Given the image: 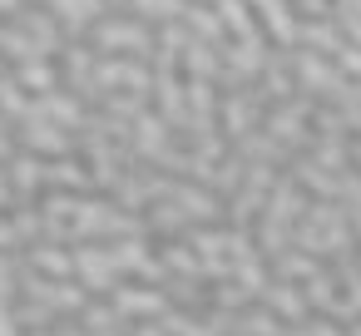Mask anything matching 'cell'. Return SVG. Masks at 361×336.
<instances>
[{
    "label": "cell",
    "instance_id": "5bb4252c",
    "mask_svg": "<svg viewBox=\"0 0 361 336\" xmlns=\"http://www.w3.org/2000/svg\"><path fill=\"white\" fill-rule=\"evenodd\" d=\"M30 262H35L45 277H70V272H75V257H70L65 247H35Z\"/></svg>",
    "mask_w": 361,
    "mask_h": 336
},
{
    "label": "cell",
    "instance_id": "4316f807",
    "mask_svg": "<svg viewBox=\"0 0 361 336\" xmlns=\"http://www.w3.org/2000/svg\"><path fill=\"white\" fill-rule=\"evenodd\" d=\"M0 198H6V178H0Z\"/></svg>",
    "mask_w": 361,
    "mask_h": 336
},
{
    "label": "cell",
    "instance_id": "ffe728a7",
    "mask_svg": "<svg viewBox=\"0 0 361 336\" xmlns=\"http://www.w3.org/2000/svg\"><path fill=\"white\" fill-rule=\"evenodd\" d=\"M0 109H6V114H30V104L16 89V80H0Z\"/></svg>",
    "mask_w": 361,
    "mask_h": 336
},
{
    "label": "cell",
    "instance_id": "ba28073f",
    "mask_svg": "<svg viewBox=\"0 0 361 336\" xmlns=\"http://www.w3.org/2000/svg\"><path fill=\"white\" fill-rule=\"evenodd\" d=\"M218 20H223L238 40L262 35V30H257V20H252V11H247V0H218Z\"/></svg>",
    "mask_w": 361,
    "mask_h": 336
},
{
    "label": "cell",
    "instance_id": "d6986e66",
    "mask_svg": "<svg viewBox=\"0 0 361 336\" xmlns=\"http://www.w3.org/2000/svg\"><path fill=\"white\" fill-rule=\"evenodd\" d=\"M331 65L341 70V80H361V45H341L331 55Z\"/></svg>",
    "mask_w": 361,
    "mask_h": 336
},
{
    "label": "cell",
    "instance_id": "7a4b0ae2",
    "mask_svg": "<svg viewBox=\"0 0 361 336\" xmlns=\"http://www.w3.org/2000/svg\"><path fill=\"white\" fill-rule=\"evenodd\" d=\"M292 70H297V80H302L312 94H341V89H346L341 70H336V65H326L317 50H297V55H292Z\"/></svg>",
    "mask_w": 361,
    "mask_h": 336
},
{
    "label": "cell",
    "instance_id": "52a82bcc",
    "mask_svg": "<svg viewBox=\"0 0 361 336\" xmlns=\"http://www.w3.org/2000/svg\"><path fill=\"white\" fill-rule=\"evenodd\" d=\"M20 139H25V149H40V154H70L65 129H55V124H45V119H30Z\"/></svg>",
    "mask_w": 361,
    "mask_h": 336
},
{
    "label": "cell",
    "instance_id": "9a60e30c",
    "mask_svg": "<svg viewBox=\"0 0 361 336\" xmlns=\"http://www.w3.org/2000/svg\"><path fill=\"white\" fill-rule=\"evenodd\" d=\"M134 11L144 15V20H183V0H134Z\"/></svg>",
    "mask_w": 361,
    "mask_h": 336
},
{
    "label": "cell",
    "instance_id": "277c9868",
    "mask_svg": "<svg viewBox=\"0 0 361 336\" xmlns=\"http://www.w3.org/2000/svg\"><path fill=\"white\" fill-rule=\"evenodd\" d=\"M312 114V104L307 99H297V104H277L272 109V119H267V129H272V139H282V144H302L307 139V129H302V119Z\"/></svg>",
    "mask_w": 361,
    "mask_h": 336
},
{
    "label": "cell",
    "instance_id": "d4e9b609",
    "mask_svg": "<svg viewBox=\"0 0 361 336\" xmlns=\"http://www.w3.org/2000/svg\"><path fill=\"white\" fill-rule=\"evenodd\" d=\"M0 277H11V262H6V252H0Z\"/></svg>",
    "mask_w": 361,
    "mask_h": 336
},
{
    "label": "cell",
    "instance_id": "6da1fadb",
    "mask_svg": "<svg viewBox=\"0 0 361 336\" xmlns=\"http://www.w3.org/2000/svg\"><path fill=\"white\" fill-rule=\"evenodd\" d=\"M154 35L139 25V20H99L94 25V50H109V55H124V50H149Z\"/></svg>",
    "mask_w": 361,
    "mask_h": 336
},
{
    "label": "cell",
    "instance_id": "3957f363",
    "mask_svg": "<svg viewBox=\"0 0 361 336\" xmlns=\"http://www.w3.org/2000/svg\"><path fill=\"white\" fill-rule=\"evenodd\" d=\"M124 321L129 316H164V306H169V297L159 292V287H114V301H109Z\"/></svg>",
    "mask_w": 361,
    "mask_h": 336
},
{
    "label": "cell",
    "instance_id": "484cf974",
    "mask_svg": "<svg viewBox=\"0 0 361 336\" xmlns=\"http://www.w3.org/2000/svg\"><path fill=\"white\" fill-rule=\"evenodd\" d=\"M351 336H361V316H351Z\"/></svg>",
    "mask_w": 361,
    "mask_h": 336
},
{
    "label": "cell",
    "instance_id": "5b68a950",
    "mask_svg": "<svg viewBox=\"0 0 361 336\" xmlns=\"http://www.w3.org/2000/svg\"><path fill=\"white\" fill-rule=\"evenodd\" d=\"M262 297H267V311H272V316H292V321H302V316L312 311V306H307V297H302L292 282H267V292H262Z\"/></svg>",
    "mask_w": 361,
    "mask_h": 336
},
{
    "label": "cell",
    "instance_id": "603a6c76",
    "mask_svg": "<svg viewBox=\"0 0 361 336\" xmlns=\"http://www.w3.org/2000/svg\"><path fill=\"white\" fill-rule=\"evenodd\" d=\"M134 336H169V331H164V326H139Z\"/></svg>",
    "mask_w": 361,
    "mask_h": 336
},
{
    "label": "cell",
    "instance_id": "cb8c5ba5",
    "mask_svg": "<svg viewBox=\"0 0 361 336\" xmlns=\"http://www.w3.org/2000/svg\"><path fill=\"white\" fill-rule=\"evenodd\" d=\"M0 11H20V0H0Z\"/></svg>",
    "mask_w": 361,
    "mask_h": 336
},
{
    "label": "cell",
    "instance_id": "44dd1931",
    "mask_svg": "<svg viewBox=\"0 0 361 336\" xmlns=\"http://www.w3.org/2000/svg\"><path fill=\"white\" fill-rule=\"evenodd\" d=\"M0 336H20V326H16V311L0 301Z\"/></svg>",
    "mask_w": 361,
    "mask_h": 336
},
{
    "label": "cell",
    "instance_id": "83f0119b",
    "mask_svg": "<svg viewBox=\"0 0 361 336\" xmlns=\"http://www.w3.org/2000/svg\"><path fill=\"white\" fill-rule=\"evenodd\" d=\"M104 6H124V0H104Z\"/></svg>",
    "mask_w": 361,
    "mask_h": 336
},
{
    "label": "cell",
    "instance_id": "7402d4cb",
    "mask_svg": "<svg viewBox=\"0 0 361 336\" xmlns=\"http://www.w3.org/2000/svg\"><path fill=\"white\" fill-rule=\"evenodd\" d=\"M302 11H307L312 20H322V15H326V0H302Z\"/></svg>",
    "mask_w": 361,
    "mask_h": 336
},
{
    "label": "cell",
    "instance_id": "ac0fdd59",
    "mask_svg": "<svg viewBox=\"0 0 361 336\" xmlns=\"http://www.w3.org/2000/svg\"><path fill=\"white\" fill-rule=\"evenodd\" d=\"M11 178H16V188H20V193H30L35 183H45V163L25 154V158H16V168H11Z\"/></svg>",
    "mask_w": 361,
    "mask_h": 336
},
{
    "label": "cell",
    "instance_id": "e0dca14e",
    "mask_svg": "<svg viewBox=\"0 0 361 336\" xmlns=\"http://www.w3.org/2000/svg\"><path fill=\"white\" fill-rule=\"evenodd\" d=\"M238 321H243V326H238L243 336H282V326H277V316H272L267 306H262V311H243Z\"/></svg>",
    "mask_w": 361,
    "mask_h": 336
},
{
    "label": "cell",
    "instance_id": "7c38bea8",
    "mask_svg": "<svg viewBox=\"0 0 361 336\" xmlns=\"http://www.w3.org/2000/svg\"><path fill=\"white\" fill-rule=\"evenodd\" d=\"M183 20H188L193 40H218V35H223V20H218V11H203V6H183Z\"/></svg>",
    "mask_w": 361,
    "mask_h": 336
},
{
    "label": "cell",
    "instance_id": "8992f818",
    "mask_svg": "<svg viewBox=\"0 0 361 336\" xmlns=\"http://www.w3.org/2000/svg\"><path fill=\"white\" fill-rule=\"evenodd\" d=\"M247 6H257V15L267 20V30H272L282 45L297 40V20H292V11H287V0H247Z\"/></svg>",
    "mask_w": 361,
    "mask_h": 336
},
{
    "label": "cell",
    "instance_id": "4fadbf2b",
    "mask_svg": "<svg viewBox=\"0 0 361 336\" xmlns=\"http://www.w3.org/2000/svg\"><path fill=\"white\" fill-rule=\"evenodd\" d=\"M20 85H25V89L50 94V89L60 85V75H55V65H50V60H25V65H20Z\"/></svg>",
    "mask_w": 361,
    "mask_h": 336
},
{
    "label": "cell",
    "instance_id": "f1b7e54d",
    "mask_svg": "<svg viewBox=\"0 0 361 336\" xmlns=\"http://www.w3.org/2000/svg\"><path fill=\"white\" fill-rule=\"evenodd\" d=\"M35 336H55V331H35Z\"/></svg>",
    "mask_w": 361,
    "mask_h": 336
},
{
    "label": "cell",
    "instance_id": "8fae6325",
    "mask_svg": "<svg viewBox=\"0 0 361 336\" xmlns=\"http://www.w3.org/2000/svg\"><path fill=\"white\" fill-rule=\"evenodd\" d=\"M134 144H139V154H149V158H159V154H164V119H159V114H139V129H134Z\"/></svg>",
    "mask_w": 361,
    "mask_h": 336
},
{
    "label": "cell",
    "instance_id": "2e32d148",
    "mask_svg": "<svg viewBox=\"0 0 361 336\" xmlns=\"http://www.w3.org/2000/svg\"><path fill=\"white\" fill-rule=\"evenodd\" d=\"M45 183H65V188H85L90 183V173L75 163V158H60V163H50L45 168Z\"/></svg>",
    "mask_w": 361,
    "mask_h": 336
},
{
    "label": "cell",
    "instance_id": "9c48e42d",
    "mask_svg": "<svg viewBox=\"0 0 361 336\" xmlns=\"http://www.w3.org/2000/svg\"><path fill=\"white\" fill-rule=\"evenodd\" d=\"M252 119H257V99H247V94H233V99H223V124H228V134H252Z\"/></svg>",
    "mask_w": 361,
    "mask_h": 336
},
{
    "label": "cell",
    "instance_id": "30bf717a",
    "mask_svg": "<svg viewBox=\"0 0 361 336\" xmlns=\"http://www.w3.org/2000/svg\"><path fill=\"white\" fill-rule=\"evenodd\" d=\"M50 6H55V15H60L70 30H80V25H90V20L99 15L104 0H50Z\"/></svg>",
    "mask_w": 361,
    "mask_h": 336
}]
</instances>
